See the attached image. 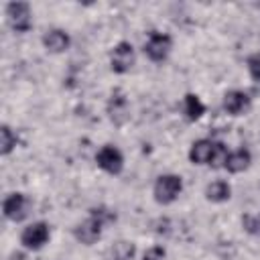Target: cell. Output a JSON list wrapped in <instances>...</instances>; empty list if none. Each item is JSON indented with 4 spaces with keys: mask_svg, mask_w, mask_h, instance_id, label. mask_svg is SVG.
Segmentation results:
<instances>
[{
    "mask_svg": "<svg viewBox=\"0 0 260 260\" xmlns=\"http://www.w3.org/2000/svg\"><path fill=\"white\" fill-rule=\"evenodd\" d=\"M183 191V181L177 175H162L154 183V199L158 203H173Z\"/></svg>",
    "mask_w": 260,
    "mask_h": 260,
    "instance_id": "cell-1",
    "label": "cell"
},
{
    "mask_svg": "<svg viewBox=\"0 0 260 260\" xmlns=\"http://www.w3.org/2000/svg\"><path fill=\"white\" fill-rule=\"evenodd\" d=\"M28 209H30V201L26 195L22 193H10L4 201H2V211H4V217L10 219V221H20L28 215Z\"/></svg>",
    "mask_w": 260,
    "mask_h": 260,
    "instance_id": "cell-2",
    "label": "cell"
},
{
    "mask_svg": "<svg viewBox=\"0 0 260 260\" xmlns=\"http://www.w3.org/2000/svg\"><path fill=\"white\" fill-rule=\"evenodd\" d=\"M6 16H8V22L14 30L18 32H26L32 24V18H30V8L26 2H10L6 6Z\"/></svg>",
    "mask_w": 260,
    "mask_h": 260,
    "instance_id": "cell-3",
    "label": "cell"
},
{
    "mask_svg": "<svg viewBox=\"0 0 260 260\" xmlns=\"http://www.w3.org/2000/svg\"><path fill=\"white\" fill-rule=\"evenodd\" d=\"M49 240V225L45 221H35L30 223L28 228H24L22 236H20V242L24 248L28 250H39L47 244Z\"/></svg>",
    "mask_w": 260,
    "mask_h": 260,
    "instance_id": "cell-4",
    "label": "cell"
},
{
    "mask_svg": "<svg viewBox=\"0 0 260 260\" xmlns=\"http://www.w3.org/2000/svg\"><path fill=\"white\" fill-rule=\"evenodd\" d=\"M95 160H98V165H100L106 173H112V175H118V173L122 171V167H124L122 152H120L116 146H112V144L102 146V148L98 150V154H95Z\"/></svg>",
    "mask_w": 260,
    "mask_h": 260,
    "instance_id": "cell-5",
    "label": "cell"
},
{
    "mask_svg": "<svg viewBox=\"0 0 260 260\" xmlns=\"http://www.w3.org/2000/svg\"><path fill=\"white\" fill-rule=\"evenodd\" d=\"M110 65L116 73H126L134 65V49L130 43H118L110 55Z\"/></svg>",
    "mask_w": 260,
    "mask_h": 260,
    "instance_id": "cell-6",
    "label": "cell"
},
{
    "mask_svg": "<svg viewBox=\"0 0 260 260\" xmlns=\"http://www.w3.org/2000/svg\"><path fill=\"white\" fill-rule=\"evenodd\" d=\"M171 45H173V41H171L169 35H165V32H150V37H148V41L144 45V51H146V55L152 61H162L169 55Z\"/></svg>",
    "mask_w": 260,
    "mask_h": 260,
    "instance_id": "cell-7",
    "label": "cell"
},
{
    "mask_svg": "<svg viewBox=\"0 0 260 260\" xmlns=\"http://www.w3.org/2000/svg\"><path fill=\"white\" fill-rule=\"evenodd\" d=\"M100 236H102V223H100L98 219H93V217L85 219L83 223H79V225L75 228V238H77L81 244H87V246H89V244L98 242Z\"/></svg>",
    "mask_w": 260,
    "mask_h": 260,
    "instance_id": "cell-8",
    "label": "cell"
},
{
    "mask_svg": "<svg viewBox=\"0 0 260 260\" xmlns=\"http://www.w3.org/2000/svg\"><path fill=\"white\" fill-rule=\"evenodd\" d=\"M223 108H225L230 114L240 116V114H244V112L250 108V98H248V93H244V91L232 89V91H228V93L223 95Z\"/></svg>",
    "mask_w": 260,
    "mask_h": 260,
    "instance_id": "cell-9",
    "label": "cell"
},
{
    "mask_svg": "<svg viewBox=\"0 0 260 260\" xmlns=\"http://www.w3.org/2000/svg\"><path fill=\"white\" fill-rule=\"evenodd\" d=\"M213 148H215V142H211V140H197V142H193V146L189 150L191 162L193 165H209Z\"/></svg>",
    "mask_w": 260,
    "mask_h": 260,
    "instance_id": "cell-10",
    "label": "cell"
},
{
    "mask_svg": "<svg viewBox=\"0 0 260 260\" xmlns=\"http://www.w3.org/2000/svg\"><path fill=\"white\" fill-rule=\"evenodd\" d=\"M43 45L51 53H63L69 47V37H67V32H63L59 28H53L43 37Z\"/></svg>",
    "mask_w": 260,
    "mask_h": 260,
    "instance_id": "cell-11",
    "label": "cell"
},
{
    "mask_svg": "<svg viewBox=\"0 0 260 260\" xmlns=\"http://www.w3.org/2000/svg\"><path fill=\"white\" fill-rule=\"evenodd\" d=\"M250 160H252L250 152H248L246 148H240V150H236V152H230L228 162H225V169H228L230 173H242V171H246V169L250 167Z\"/></svg>",
    "mask_w": 260,
    "mask_h": 260,
    "instance_id": "cell-12",
    "label": "cell"
},
{
    "mask_svg": "<svg viewBox=\"0 0 260 260\" xmlns=\"http://www.w3.org/2000/svg\"><path fill=\"white\" fill-rule=\"evenodd\" d=\"M230 195H232V189H230V185H228L225 181H213V183H209L207 189H205V197H207L209 201H213V203L228 201Z\"/></svg>",
    "mask_w": 260,
    "mask_h": 260,
    "instance_id": "cell-13",
    "label": "cell"
},
{
    "mask_svg": "<svg viewBox=\"0 0 260 260\" xmlns=\"http://www.w3.org/2000/svg\"><path fill=\"white\" fill-rule=\"evenodd\" d=\"M183 110H185V116L189 120H199L205 112V106L201 104V100L193 93H187L185 100H183Z\"/></svg>",
    "mask_w": 260,
    "mask_h": 260,
    "instance_id": "cell-14",
    "label": "cell"
},
{
    "mask_svg": "<svg viewBox=\"0 0 260 260\" xmlns=\"http://www.w3.org/2000/svg\"><path fill=\"white\" fill-rule=\"evenodd\" d=\"M16 146V136H14V132L10 130V126H2L0 128V152L2 154H8L12 148Z\"/></svg>",
    "mask_w": 260,
    "mask_h": 260,
    "instance_id": "cell-15",
    "label": "cell"
},
{
    "mask_svg": "<svg viewBox=\"0 0 260 260\" xmlns=\"http://www.w3.org/2000/svg\"><path fill=\"white\" fill-rule=\"evenodd\" d=\"M228 156H230L228 148H225L221 142H215V148H213V154H211L209 167H213V169H221V167H225V162H228Z\"/></svg>",
    "mask_w": 260,
    "mask_h": 260,
    "instance_id": "cell-16",
    "label": "cell"
},
{
    "mask_svg": "<svg viewBox=\"0 0 260 260\" xmlns=\"http://www.w3.org/2000/svg\"><path fill=\"white\" fill-rule=\"evenodd\" d=\"M91 217L98 219V221L104 225V223L114 221V219H116V213L110 211V209H106V207H95V209H91Z\"/></svg>",
    "mask_w": 260,
    "mask_h": 260,
    "instance_id": "cell-17",
    "label": "cell"
},
{
    "mask_svg": "<svg viewBox=\"0 0 260 260\" xmlns=\"http://www.w3.org/2000/svg\"><path fill=\"white\" fill-rule=\"evenodd\" d=\"M242 225H244V230L250 232V234H260V219H258V217L246 215V217L242 219Z\"/></svg>",
    "mask_w": 260,
    "mask_h": 260,
    "instance_id": "cell-18",
    "label": "cell"
},
{
    "mask_svg": "<svg viewBox=\"0 0 260 260\" xmlns=\"http://www.w3.org/2000/svg\"><path fill=\"white\" fill-rule=\"evenodd\" d=\"M248 69H250V75L256 81H260V53H256L248 59Z\"/></svg>",
    "mask_w": 260,
    "mask_h": 260,
    "instance_id": "cell-19",
    "label": "cell"
},
{
    "mask_svg": "<svg viewBox=\"0 0 260 260\" xmlns=\"http://www.w3.org/2000/svg\"><path fill=\"white\" fill-rule=\"evenodd\" d=\"M162 258H165V250H162L160 246L148 248V250L144 252V256H142V260H162Z\"/></svg>",
    "mask_w": 260,
    "mask_h": 260,
    "instance_id": "cell-20",
    "label": "cell"
},
{
    "mask_svg": "<svg viewBox=\"0 0 260 260\" xmlns=\"http://www.w3.org/2000/svg\"><path fill=\"white\" fill-rule=\"evenodd\" d=\"M8 260H26V256L24 254H12Z\"/></svg>",
    "mask_w": 260,
    "mask_h": 260,
    "instance_id": "cell-21",
    "label": "cell"
},
{
    "mask_svg": "<svg viewBox=\"0 0 260 260\" xmlns=\"http://www.w3.org/2000/svg\"><path fill=\"white\" fill-rule=\"evenodd\" d=\"M258 219H260V217H258Z\"/></svg>",
    "mask_w": 260,
    "mask_h": 260,
    "instance_id": "cell-22",
    "label": "cell"
}]
</instances>
